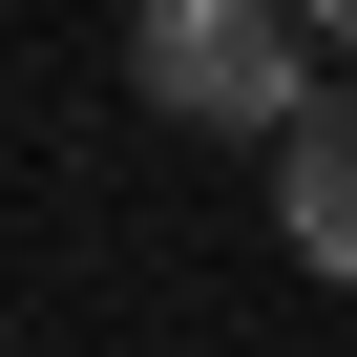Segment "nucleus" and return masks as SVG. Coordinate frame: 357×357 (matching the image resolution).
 Returning a JSON list of instances; mask_svg holds the SVG:
<instances>
[{
  "instance_id": "1",
  "label": "nucleus",
  "mask_w": 357,
  "mask_h": 357,
  "mask_svg": "<svg viewBox=\"0 0 357 357\" xmlns=\"http://www.w3.org/2000/svg\"><path fill=\"white\" fill-rule=\"evenodd\" d=\"M126 84H147V126L273 147V105L315 84V43H294V0H126Z\"/></svg>"
},
{
  "instance_id": "2",
  "label": "nucleus",
  "mask_w": 357,
  "mask_h": 357,
  "mask_svg": "<svg viewBox=\"0 0 357 357\" xmlns=\"http://www.w3.org/2000/svg\"><path fill=\"white\" fill-rule=\"evenodd\" d=\"M273 231H294V273L357 294V84H294L273 105Z\"/></svg>"
},
{
  "instance_id": "3",
  "label": "nucleus",
  "mask_w": 357,
  "mask_h": 357,
  "mask_svg": "<svg viewBox=\"0 0 357 357\" xmlns=\"http://www.w3.org/2000/svg\"><path fill=\"white\" fill-rule=\"evenodd\" d=\"M294 43H357V0H294Z\"/></svg>"
}]
</instances>
